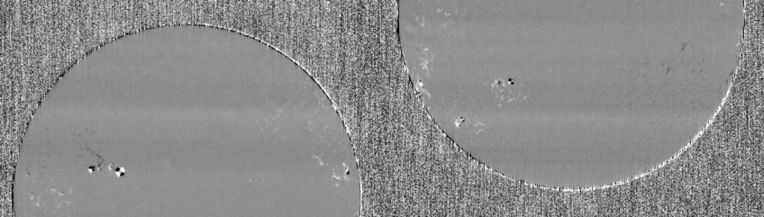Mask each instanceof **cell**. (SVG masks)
<instances>
[{
    "label": "cell",
    "mask_w": 764,
    "mask_h": 217,
    "mask_svg": "<svg viewBox=\"0 0 764 217\" xmlns=\"http://www.w3.org/2000/svg\"><path fill=\"white\" fill-rule=\"evenodd\" d=\"M492 87L495 96L507 103L521 101L527 96L522 84L514 79L496 81Z\"/></svg>",
    "instance_id": "1"
}]
</instances>
